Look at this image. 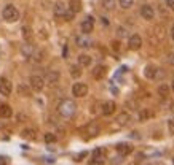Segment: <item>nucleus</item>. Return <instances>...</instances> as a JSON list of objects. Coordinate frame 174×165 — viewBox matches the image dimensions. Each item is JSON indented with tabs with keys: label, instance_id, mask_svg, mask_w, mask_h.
Segmentation results:
<instances>
[{
	"label": "nucleus",
	"instance_id": "1",
	"mask_svg": "<svg viewBox=\"0 0 174 165\" xmlns=\"http://www.w3.org/2000/svg\"><path fill=\"white\" fill-rule=\"evenodd\" d=\"M75 110H77V105H75L74 100H70V99H64V100H61V103L58 105V113L61 114L62 118L74 116Z\"/></svg>",
	"mask_w": 174,
	"mask_h": 165
},
{
	"label": "nucleus",
	"instance_id": "2",
	"mask_svg": "<svg viewBox=\"0 0 174 165\" xmlns=\"http://www.w3.org/2000/svg\"><path fill=\"white\" fill-rule=\"evenodd\" d=\"M3 19H5L7 22H16L18 19H19V11L16 10L15 5H7L5 8H3Z\"/></svg>",
	"mask_w": 174,
	"mask_h": 165
},
{
	"label": "nucleus",
	"instance_id": "3",
	"mask_svg": "<svg viewBox=\"0 0 174 165\" xmlns=\"http://www.w3.org/2000/svg\"><path fill=\"white\" fill-rule=\"evenodd\" d=\"M88 94V86L85 82H75L72 86V95L74 97H85Z\"/></svg>",
	"mask_w": 174,
	"mask_h": 165
},
{
	"label": "nucleus",
	"instance_id": "4",
	"mask_svg": "<svg viewBox=\"0 0 174 165\" xmlns=\"http://www.w3.org/2000/svg\"><path fill=\"white\" fill-rule=\"evenodd\" d=\"M30 88L34 89V91H37V92H40V91L43 89V86H45V80L42 76H37V75H34V76H30Z\"/></svg>",
	"mask_w": 174,
	"mask_h": 165
},
{
	"label": "nucleus",
	"instance_id": "5",
	"mask_svg": "<svg viewBox=\"0 0 174 165\" xmlns=\"http://www.w3.org/2000/svg\"><path fill=\"white\" fill-rule=\"evenodd\" d=\"M141 46H142V38H141L137 34L134 35H131L130 37V40H128V48L131 49V51H137Z\"/></svg>",
	"mask_w": 174,
	"mask_h": 165
},
{
	"label": "nucleus",
	"instance_id": "6",
	"mask_svg": "<svg viewBox=\"0 0 174 165\" xmlns=\"http://www.w3.org/2000/svg\"><path fill=\"white\" fill-rule=\"evenodd\" d=\"M115 110H117L115 102H112V100H107V102H104L102 107H101V113H102L104 116H110V114L115 113Z\"/></svg>",
	"mask_w": 174,
	"mask_h": 165
},
{
	"label": "nucleus",
	"instance_id": "7",
	"mask_svg": "<svg viewBox=\"0 0 174 165\" xmlns=\"http://www.w3.org/2000/svg\"><path fill=\"white\" fill-rule=\"evenodd\" d=\"M11 91H13L11 82L8 81L7 78H0V94L5 95V97H8V95L11 94Z\"/></svg>",
	"mask_w": 174,
	"mask_h": 165
},
{
	"label": "nucleus",
	"instance_id": "8",
	"mask_svg": "<svg viewBox=\"0 0 174 165\" xmlns=\"http://www.w3.org/2000/svg\"><path fill=\"white\" fill-rule=\"evenodd\" d=\"M80 29H81V32H83L85 35H88L90 32H93V29H94V18L93 16H88L83 22H81Z\"/></svg>",
	"mask_w": 174,
	"mask_h": 165
},
{
	"label": "nucleus",
	"instance_id": "9",
	"mask_svg": "<svg viewBox=\"0 0 174 165\" xmlns=\"http://www.w3.org/2000/svg\"><path fill=\"white\" fill-rule=\"evenodd\" d=\"M107 73V67L106 65H96L93 68V72H91V75H93L94 80H102L104 76H106Z\"/></svg>",
	"mask_w": 174,
	"mask_h": 165
},
{
	"label": "nucleus",
	"instance_id": "10",
	"mask_svg": "<svg viewBox=\"0 0 174 165\" xmlns=\"http://www.w3.org/2000/svg\"><path fill=\"white\" fill-rule=\"evenodd\" d=\"M75 41H77V46H80V48H90L91 45H93V41H91V38L88 35H78L75 38Z\"/></svg>",
	"mask_w": 174,
	"mask_h": 165
},
{
	"label": "nucleus",
	"instance_id": "11",
	"mask_svg": "<svg viewBox=\"0 0 174 165\" xmlns=\"http://www.w3.org/2000/svg\"><path fill=\"white\" fill-rule=\"evenodd\" d=\"M141 16L144 18V19H153V16H155V11H153V8L150 7V5H142L141 7Z\"/></svg>",
	"mask_w": 174,
	"mask_h": 165
},
{
	"label": "nucleus",
	"instance_id": "12",
	"mask_svg": "<svg viewBox=\"0 0 174 165\" xmlns=\"http://www.w3.org/2000/svg\"><path fill=\"white\" fill-rule=\"evenodd\" d=\"M11 114H13V110H11L10 105H7V103H0V118L8 119V118H11Z\"/></svg>",
	"mask_w": 174,
	"mask_h": 165
},
{
	"label": "nucleus",
	"instance_id": "13",
	"mask_svg": "<svg viewBox=\"0 0 174 165\" xmlns=\"http://www.w3.org/2000/svg\"><path fill=\"white\" fill-rule=\"evenodd\" d=\"M157 73H158V68L153 67V65H147L144 70V75H145V78H149V80H157Z\"/></svg>",
	"mask_w": 174,
	"mask_h": 165
},
{
	"label": "nucleus",
	"instance_id": "14",
	"mask_svg": "<svg viewBox=\"0 0 174 165\" xmlns=\"http://www.w3.org/2000/svg\"><path fill=\"white\" fill-rule=\"evenodd\" d=\"M115 149H117V153L120 154V156H128L133 151V146L130 145H125V143H120V145H117L115 146Z\"/></svg>",
	"mask_w": 174,
	"mask_h": 165
},
{
	"label": "nucleus",
	"instance_id": "15",
	"mask_svg": "<svg viewBox=\"0 0 174 165\" xmlns=\"http://www.w3.org/2000/svg\"><path fill=\"white\" fill-rule=\"evenodd\" d=\"M58 81H59V72L53 70V72L47 73V82H50V84H56Z\"/></svg>",
	"mask_w": 174,
	"mask_h": 165
},
{
	"label": "nucleus",
	"instance_id": "16",
	"mask_svg": "<svg viewBox=\"0 0 174 165\" xmlns=\"http://www.w3.org/2000/svg\"><path fill=\"white\" fill-rule=\"evenodd\" d=\"M69 10L74 13L81 11V0H69Z\"/></svg>",
	"mask_w": 174,
	"mask_h": 165
},
{
	"label": "nucleus",
	"instance_id": "17",
	"mask_svg": "<svg viewBox=\"0 0 174 165\" xmlns=\"http://www.w3.org/2000/svg\"><path fill=\"white\" fill-rule=\"evenodd\" d=\"M66 11H67V7L64 5V3L58 2L56 5H54V15H56V16H64V15H66Z\"/></svg>",
	"mask_w": 174,
	"mask_h": 165
},
{
	"label": "nucleus",
	"instance_id": "18",
	"mask_svg": "<svg viewBox=\"0 0 174 165\" xmlns=\"http://www.w3.org/2000/svg\"><path fill=\"white\" fill-rule=\"evenodd\" d=\"M130 114H128V113H120V114H118V116H117V124H118V126H126V124L128 122H130Z\"/></svg>",
	"mask_w": 174,
	"mask_h": 165
},
{
	"label": "nucleus",
	"instance_id": "19",
	"mask_svg": "<svg viewBox=\"0 0 174 165\" xmlns=\"http://www.w3.org/2000/svg\"><path fill=\"white\" fill-rule=\"evenodd\" d=\"M86 134L91 135V137H96L99 134V127H98V124H94V122H91L86 126Z\"/></svg>",
	"mask_w": 174,
	"mask_h": 165
},
{
	"label": "nucleus",
	"instance_id": "20",
	"mask_svg": "<svg viewBox=\"0 0 174 165\" xmlns=\"http://www.w3.org/2000/svg\"><path fill=\"white\" fill-rule=\"evenodd\" d=\"M78 65L80 67L91 65V57L88 56V54H80V56H78Z\"/></svg>",
	"mask_w": 174,
	"mask_h": 165
},
{
	"label": "nucleus",
	"instance_id": "21",
	"mask_svg": "<svg viewBox=\"0 0 174 165\" xmlns=\"http://www.w3.org/2000/svg\"><path fill=\"white\" fill-rule=\"evenodd\" d=\"M22 138H27V140H35L37 138V135H35V130L34 129H24L21 134Z\"/></svg>",
	"mask_w": 174,
	"mask_h": 165
},
{
	"label": "nucleus",
	"instance_id": "22",
	"mask_svg": "<svg viewBox=\"0 0 174 165\" xmlns=\"http://www.w3.org/2000/svg\"><path fill=\"white\" fill-rule=\"evenodd\" d=\"M106 157V149L104 148H96L93 151V159H98V160H102Z\"/></svg>",
	"mask_w": 174,
	"mask_h": 165
},
{
	"label": "nucleus",
	"instance_id": "23",
	"mask_svg": "<svg viewBox=\"0 0 174 165\" xmlns=\"http://www.w3.org/2000/svg\"><path fill=\"white\" fill-rule=\"evenodd\" d=\"M158 95H161V97H168L169 95V86L168 84H160L158 86Z\"/></svg>",
	"mask_w": 174,
	"mask_h": 165
},
{
	"label": "nucleus",
	"instance_id": "24",
	"mask_svg": "<svg viewBox=\"0 0 174 165\" xmlns=\"http://www.w3.org/2000/svg\"><path fill=\"white\" fill-rule=\"evenodd\" d=\"M18 92H19V95H22V97H30V89H27V86H24V84L18 86Z\"/></svg>",
	"mask_w": 174,
	"mask_h": 165
},
{
	"label": "nucleus",
	"instance_id": "25",
	"mask_svg": "<svg viewBox=\"0 0 174 165\" xmlns=\"http://www.w3.org/2000/svg\"><path fill=\"white\" fill-rule=\"evenodd\" d=\"M32 51H34V48H32V45H22V48H21V53L24 54L26 57H30V54H32Z\"/></svg>",
	"mask_w": 174,
	"mask_h": 165
},
{
	"label": "nucleus",
	"instance_id": "26",
	"mask_svg": "<svg viewBox=\"0 0 174 165\" xmlns=\"http://www.w3.org/2000/svg\"><path fill=\"white\" fill-rule=\"evenodd\" d=\"M22 37H24L27 41L32 40V30H30V27H27V26L22 27Z\"/></svg>",
	"mask_w": 174,
	"mask_h": 165
},
{
	"label": "nucleus",
	"instance_id": "27",
	"mask_svg": "<svg viewBox=\"0 0 174 165\" xmlns=\"http://www.w3.org/2000/svg\"><path fill=\"white\" fill-rule=\"evenodd\" d=\"M70 75L74 76V78H80V76H81L80 67H78V65H72V67H70Z\"/></svg>",
	"mask_w": 174,
	"mask_h": 165
},
{
	"label": "nucleus",
	"instance_id": "28",
	"mask_svg": "<svg viewBox=\"0 0 174 165\" xmlns=\"http://www.w3.org/2000/svg\"><path fill=\"white\" fill-rule=\"evenodd\" d=\"M115 0H102V7L106 8V10H113L115 8Z\"/></svg>",
	"mask_w": 174,
	"mask_h": 165
},
{
	"label": "nucleus",
	"instance_id": "29",
	"mask_svg": "<svg viewBox=\"0 0 174 165\" xmlns=\"http://www.w3.org/2000/svg\"><path fill=\"white\" fill-rule=\"evenodd\" d=\"M118 3H120V7H121V8L128 10V8H131V7H133L134 0H118Z\"/></svg>",
	"mask_w": 174,
	"mask_h": 165
},
{
	"label": "nucleus",
	"instance_id": "30",
	"mask_svg": "<svg viewBox=\"0 0 174 165\" xmlns=\"http://www.w3.org/2000/svg\"><path fill=\"white\" fill-rule=\"evenodd\" d=\"M45 141H47V143H54V141H56V135L51 134V132L45 134Z\"/></svg>",
	"mask_w": 174,
	"mask_h": 165
},
{
	"label": "nucleus",
	"instance_id": "31",
	"mask_svg": "<svg viewBox=\"0 0 174 165\" xmlns=\"http://www.w3.org/2000/svg\"><path fill=\"white\" fill-rule=\"evenodd\" d=\"M74 16H75V13H74V11L67 10V11H66V15H64L62 18H64L66 21H72V19H74Z\"/></svg>",
	"mask_w": 174,
	"mask_h": 165
},
{
	"label": "nucleus",
	"instance_id": "32",
	"mask_svg": "<svg viewBox=\"0 0 174 165\" xmlns=\"http://www.w3.org/2000/svg\"><path fill=\"white\" fill-rule=\"evenodd\" d=\"M149 116H150V113L147 111V110H144V111H141V114H139V121H141V122H144Z\"/></svg>",
	"mask_w": 174,
	"mask_h": 165
},
{
	"label": "nucleus",
	"instance_id": "33",
	"mask_svg": "<svg viewBox=\"0 0 174 165\" xmlns=\"http://www.w3.org/2000/svg\"><path fill=\"white\" fill-rule=\"evenodd\" d=\"M10 164V159L7 156H0V165H8Z\"/></svg>",
	"mask_w": 174,
	"mask_h": 165
},
{
	"label": "nucleus",
	"instance_id": "34",
	"mask_svg": "<svg viewBox=\"0 0 174 165\" xmlns=\"http://www.w3.org/2000/svg\"><path fill=\"white\" fill-rule=\"evenodd\" d=\"M168 127H169V132L174 135V119H169L168 121Z\"/></svg>",
	"mask_w": 174,
	"mask_h": 165
},
{
	"label": "nucleus",
	"instance_id": "35",
	"mask_svg": "<svg viewBox=\"0 0 174 165\" xmlns=\"http://www.w3.org/2000/svg\"><path fill=\"white\" fill-rule=\"evenodd\" d=\"M112 48L115 49V51H118V49H120V43H118L117 40H113V41H112Z\"/></svg>",
	"mask_w": 174,
	"mask_h": 165
},
{
	"label": "nucleus",
	"instance_id": "36",
	"mask_svg": "<svg viewBox=\"0 0 174 165\" xmlns=\"http://www.w3.org/2000/svg\"><path fill=\"white\" fill-rule=\"evenodd\" d=\"M168 62L171 64V65H174V53H171V54L168 56Z\"/></svg>",
	"mask_w": 174,
	"mask_h": 165
},
{
	"label": "nucleus",
	"instance_id": "37",
	"mask_svg": "<svg viewBox=\"0 0 174 165\" xmlns=\"http://www.w3.org/2000/svg\"><path fill=\"white\" fill-rule=\"evenodd\" d=\"M166 5H168V7L174 11V0H166Z\"/></svg>",
	"mask_w": 174,
	"mask_h": 165
},
{
	"label": "nucleus",
	"instance_id": "38",
	"mask_svg": "<svg viewBox=\"0 0 174 165\" xmlns=\"http://www.w3.org/2000/svg\"><path fill=\"white\" fill-rule=\"evenodd\" d=\"M67 54H69V49H67V46H64V49H62V57H67Z\"/></svg>",
	"mask_w": 174,
	"mask_h": 165
},
{
	"label": "nucleus",
	"instance_id": "39",
	"mask_svg": "<svg viewBox=\"0 0 174 165\" xmlns=\"http://www.w3.org/2000/svg\"><path fill=\"white\" fill-rule=\"evenodd\" d=\"M86 154H88V153H86V151H83V153H81V154L78 156V159H77V160H81V157H85Z\"/></svg>",
	"mask_w": 174,
	"mask_h": 165
},
{
	"label": "nucleus",
	"instance_id": "40",
	"mask_svg": "<svg viewBox=\"0 0 174 165\" xmlns=\"http://www.w3.org/2000/svg\"><path fill=\"white\" fill-rule=\"evenodd\" d=\"M102 24H106V26H109V19H107V18H102Z\"/></svg>",
	"mask_w": 174,
	"mask_h": 165
},
{
	"label": "nucleus",
	"instance_id": "41",
	"mask_svg": "<svg viewBox=\"0 0 174 165\" xmlns=\"http://www.w3.org/2000/svg\"><path fill=\"white\" fill-rule=\"evenodd\" d=\"M118 35L123 37V35H125V30H123V29H118Z\"/></svg>",
	"mask_w": 174,
	"mask_h": 165
},
{
	"label": "nucleus",
	"instance_id": "42",
	"mask_svg": "<svg viewBox=\"0 0 174 165\" xmlns=\"http://www.w3.org/2000/svg\"><path fill=\"white\" fill-rule=\"evenodd\" d=\"M171 35H173V40H174V26H173V29H171Z\"/></svg>",
	"mask_w": 174,
	"mask_h": 165
},
{
	"label": "nucleus",
	"instance_id": "43",
	"mask_svg": "<svg viewBox=\"0 0 174 165\" xmlns=\"http://www.w3.org/2000/svg\"><path fill=\"white\" fill-rule=\"evenodd\" d=\"M173 91H174V81H173Z\"/></svg>",
	"mask_w": 174,
	"mask_h": 165
},
{
	"label": "nucleus",
	"instance_id": "44",
	"mask_svg": "<svg viewBox=\"0 0 174 165\" xmlns=\"http://www.w3.org/2000/svg\"><path fill=\"white\" fill-rule=\"evenodd\" d=\"M149 165H150V164H149Z\"/></svg>",
	"mask_w": 174,
	"mask_h": 165
}]
</instances>
